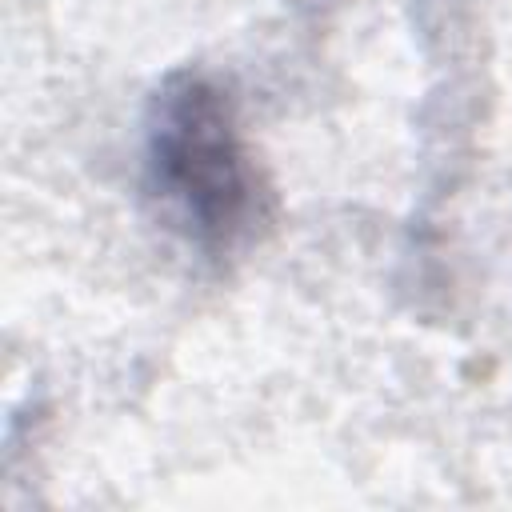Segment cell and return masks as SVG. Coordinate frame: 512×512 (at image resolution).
<instances>
[{
  "label": "cell",
  "instance_id": "6da1fadb",
  "mask_svg": "<svg viewBox=\"0 0 512 512\" xmlns=\"http://www.w3.org/2000/svg\"><path fill=\"white\" fill-rule=\"evenodd\" d=\"M144 192L164 228L212 260L236 256L268 224L272 192L212 76L180 68L148 100Z\"/></svg>",
  "mask_w": 512,
  "mask_h": 512
}]
</instances>
